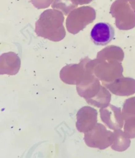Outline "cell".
Wrapping results in <instances>:
<instances>
[{
    "label": "cell",
    "instance_id": "cell-1",
    "mask_svg": "<svg viewBox=\"0 0 135 158\" xmlns=\"http://www.w3.org/2000/svg\"><path fill=\"white\" fill-rule=\"evenodd\" d=\"M64 19L61 11L54 9L44 11L36 22V34L51 41H61L66 35L63 25Z\"/></svg>",
    "mask_w": 135,
    "mask_h": 158
},
{
    "label": "cell",
    "instance_id": "cell-2",
    "mask_svg": "<svg viewBox=\"0 0 135 158\" xmlns=\"http://www.w3.org/2000/svg\"><path fill=\"white\" fill-rule=\"evenodd\" d=\"M114 132L108 131L101 123L96 124L92 129L85 133L84 140L86 145L90 148L103 150L112 145Z\"/></svg>",
    "mask_w": 135,
    "mask_h": 158
},
{
    "label": "cell",
    "instance_id": "cell-9",
    "mask_svg": "<svg viewBox=\"0 0 135 158\" xmlns=\"http://www.w3.org/2000/svg\"><path fill=\"white\" fill-rule=\"evenodd\" d=\"M114 139L111 148L113 150L122 152L127 150L131 144L130 138L121 129L114 131Z\"/></svg>",
    "mask_w": 135,
    "mask_h": 158
},
{
    "label": "cell",
    "instance_id": "cell-7",
    "mask_svg": "<svg viewBox=\"0 0 135 158\" xmlns=\"http://www.w3.org/2000/svg\"><path fill=\"white\" fill-rule=\"evenodd\" d=\"M79 64L66 65L61 70L60 77L63 82L69 85H79L84 79L86 68Z\"/></svg>",
    "mask_w": 135,
    "mask_h": 158
},
{
    "label": "cell",
    "instance_id": "cell-13",
    "mask_svg": "<svg viewBox=\"0 0 135 158\" xmlns=\"http://www.w3.org/2000/svg\"><path fill=\"white\" fill-rule=\"evenodd\" d=\"M124 132L128 138H135V118L124 120Z\"/></svg>",
    "mask_w": 135,
    "mask_h": 158
},
{
    "label": "cell",
    "instance_id": "cell-14",
    "mask_svg": "<svg viewBox=\"0 0 135 158\" xmlns=\"http://www.w3.org/2000/svg\"><path fill=\"white\" fill-rule=\"evenodd\" d=\"M71 1L75 5L77 6L78 5H82L91 2L92 0H71Z\"/></svg>",
    "mask_w": 135,
    "mask_h": 158
},
{
    "label": "cell",
    "instance_id": "cell-10",
    "mask_svg": "<svg viewBox=\"0 0 135 158\" xmlns=\"http://www.w3.org/2000/svg\"><path fill=\"white\" fill-rule=\"evenodd\" d=\"M111 95L106 88L101 86L99 92L94 97L87 101L88 104L98 108H103L110 104Z\"/></svg>",
    "mask_w": 135,
    "mask_h": 158
},
{
    "label": "cell",
    "instance_id": "cell-3",
    "mask_svg": "<svg viewBox=\"0 0 135 158\" xmlns=\"http://www.w3.org/2000/svg\"><path fill=\"white\" fill-rule=\"evenodd\" d=\"M92 9L89 6H83L73 10L68 15L66 25L68 31L73 34L78 33L90 22L87 15Z\"/></svg>",
    "mask_w": 135,
    "mask_h": 158
},
{
    "label": "cell",
    "instance_id": "cell-5",
    "mask_svg": "<svg viewBox=\"0 0 135 158\" xmlns=\"http://www.w3.org/2000/svg\"><path fill=\"white\" fill-rule=\"evenodd\" d=\"M97 112L90 106H84L78 111L76 114V127L80 132H88L97 123Z\"/></svg>",
    "mask_w": 135,
    "mask_h": 158
},
{
    "label": "cell",
    "instance_id": "cell-11",
    "mask_svg": "<svg viewBox=\"0 0 135 158\" xmlns=\"http://www.w3.org/2000/svg\"><path fill=\"white\" fill-rule=\"evenodd\" d=\"M51 7L54 9L60 10L67 16L77 6L71 0H54Z\"/></svg>",
    "mask_w": 135,
    "mask_h": 158
},
{
    "label": "cell",
    "instance_id": "cell-6",
    "mask_svg": "<svg viewBox=\"0 0 135 158\" xmlns=\"http://www.w3.org/2000/svg\"><path fill=\"white\" fill-rule=\"evenodd\" d=\"M115 34V29L111 24L106 22H100L95 25L90 35L95 44L104 46L113 40Z\"/></svg>",
    "mask_w": 135,
    "mask_h": 158
},
{
    "label": "cell",
    "instance_id": "cell-12",
    "mask_svg": "<svg viewBox=\"0 0 135 158\" xmlns=\"http://www.w3.org/2000/svg\"><path fill=\"white\" fill-rule=\"evenodd\" d=\"M122 115L124 120L135 118V97L125 101L122 110Z\"/></svg>",
    "mask_w": 135,
    "mask_h": 158
},
{
    "label": "cell",
    "instance_id": "cell-4",
    "mask_svg": "<svg viewBox=\"0 0 135 158\" xmlns=\"http://www.w3.org/2000/svg\"><path fill=\"white\" fill-rule=\"evenodd\" d=\"M100 112L101 120L110 129L114 131L123 127L124 120L120 107L109 104L100 109Z\"/></svg>",
    "mask_w": 135,
    "mask_h": 158
},
{
    "label": "cell",
    "instance_id": "cell-8",
    "mask_svg": "<svg viewBox=\"0 0 135 158\" xmlns=\"http://www.w3.org/2000/svg\"><path fill=\"white\" fill-rule=\"evenodd\" d=\"M103 85L117 96H127L135 93V80L132 78H119Z\"/></svg>",
    "mask_w": 135,
    "mask_h": 158
}]
</instances>
